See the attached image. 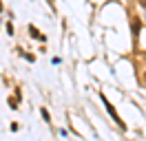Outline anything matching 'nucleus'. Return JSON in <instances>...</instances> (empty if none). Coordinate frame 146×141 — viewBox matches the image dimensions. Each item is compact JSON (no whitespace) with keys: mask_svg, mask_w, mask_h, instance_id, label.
<instances>
[{"mask_svg":"<svg viewBox=\"0 0 146 141\" xmlns=\"http://www.w3.org/2000/svg\"><path fill=\"white\" fill-rule=\"evenodd\" d=\"M100 99H102V104H104V108H106V113L111 115V117H113V119H115V123H117L119 128H126V123L122 121V119H119V115H117V110H115V106L111 104L109 99H106V97L104 95H100Z\"/></svg>","mask_w":146,"mask_h":141,"instance_id":"f257e3e1","label":"nucleus"},{"mask_svg":"<svg viewBox=\"0 0 146 141\" xmlns=\"http://www.w3.org/2000/svg\"><path fill=\"white\" fill-rule=\"evenodd\" d=\"M144 84H146V73H144Z\"/></svg>","mask_w":146,"mask_h":141,"instance_id":"20e7f679","label":"nucleus"},{"mask_svg":"<svg viewBox=\"0 0 146 141\" xmlns=\"http://www.w3.org/2000/svg\"><path fill=\"white\" fill-rule=\"evenodd\" d=\"M131 26H133V35L137 38V33H139V20H137V18H133V24H131Z\"/></svg>","mask_w":146,"mask_h":141,"instance_id":"7ed1b4c3","label":"nucleus"},{"mask_svg":"<svg viewBox=\"0 0 146 141\" xmlns=\"http://www.w3.org/2000/svg\"><path fill=\"white\" fill-rule=\"evenodd\" d=\"M29 33L33 35V38H36V40H40V42H44V35L40 33V31H38L36 26H29Z\"/></svg>","mask_w":146,"mask_h":141,"instance_id":"f03ea898","label":"nucleus"}]
</instances>
